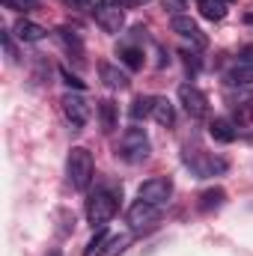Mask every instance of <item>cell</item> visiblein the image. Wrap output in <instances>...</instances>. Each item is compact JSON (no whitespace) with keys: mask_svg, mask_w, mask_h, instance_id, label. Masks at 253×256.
<instances>
[{"mask_svg":"<svg viewBox=\"0 0 253 256\" xmlns=\"http://www.w3.org/2000/svg\"><path fill=\"white\" fill-rule=\"evenodd\" d=\"M3 3H6V6H9V9H24V12H27V9H33V6H36V3H33V0H3Z\"/></svg>","mask_w":253,"mask_h":256,"instance_id":"25","label":"cell"},{"mask_svg":"<svg viewBox=\"0 0 253 256\" xmlns=\"http://www.w3.org/2000/svg\"><path fill=\"white\" fill-rule=\"evenodd\" d=\"M60 74H63V80H66V84H68V86H74V90H84V86H86V84H84V80H80L78 74H72L68 68H60Z\"/></svg>","mask_w":253,"mask_h":256,"instance_id":"21","label":"cell"},{"mask_svg":"<svg viewBox=\"0 0 253 256\" xmlns=\"http://www.w3.org/2000/svg\"><path fill=\"white\" fill-rule=\"evenodd\" d=\"M196 6H200L202 18H208V21H224V15H226L224 0H196Z\"/></svg>","mask_w":253,"mask_h":256,"instance_id":"16","label":"cell"},{"mask_svg":"<svg viewBox=\"0 0 253 256\" xmlns=\"http://www.w3.org/2000/svg\"><path fill=\"white\" fill-rule=\"evenodd\" d=\"M179 102H182L185 114L194 116V120H200V116L208 114V98H206V92L196 90V86H190V84H182V86H179Z\"/></svg>","mask_w":253,"mask_h":256,"instance_id":"7","label":"cell"},{"mask_svg":"<svg viewBox=\"0 0 253 256\" xmlns=\"http://www.w3.org/2000/svg\"><path fill=\"white\" fill-rule=\"evenodd\" d=\"M226 200L224 188H208V191L200 194V212H212V208H220Z\"/></svg>","mask_w":253,"mask_h":256,"instance_id":"17","label":"cell"},{"mask_svg":"<svg viewBox=\"0 0 253 256\" xmlns=\"http://www.w3.org/2000/svg\"><path fill=\"white\" fill-rule=\"evenodd\" d=\"M149 152H152V146H149V137H146L143 128L131 126V128L122 131V140H120V158H122V161L140 164V161L149 158Z\"/></svg>","mask_w":253,"mask_h":256,"instance_id":"2","label":"cell"},{"mask_svg":"<svg viewBox=\"0 0 253 256\" xmlns=\"http://www.w3.org/2000/svg\"><path fill=\"white\" fill-rule=\"evenodd\" d=\"M3 48H6V57L15 63V60H18V54H15V42H12V33H9V30L3 33Z\"/></svg>","mask_w":253,"mask_h":256,"instance_id":"22","label":"cell"},{"mask_svg":"<svg viewBox=\"0 0 253 256\" xmlns=\"http://www.w3.org/2000/svg\"><path fill=\"white\" fill-rule=\"evenodd\" d=\"M90 12H92L96 24H98L104 33H120L122 24H126V9H122L120 3H114V0H96V6H92Z\"/></svg>","mask_w":253,"mask_h":256,"instance_id":"4","label":"cell"},{"mask_svg":"<svg viewBox=\"0 0 253 256\" xmlns=\"http://www.w3.org/2000/svg\"><path fill=\"white\" fill-rule=\"evenodd\" d=\"M226 80L232 84V86H248V84H253V68H248V66H236V68H230L226 72Z\"/></svg>","mask_w":253,"mask_h":256,"instance_id":"19","label":"cell"},{"mask_svg":"<svg viewBox=\"0 0 253 256\" xmlns=\"http://www.w3.org/2000/svg\"><path fill=\"white\" fill-rule=\"evenodd\" d=\"M238 63L248 66V68H253V45H248V48L238 51Z\"/></svg>","mask_w":253,"mask_h":256,"instance_id":"24","label":"cell"},{"mask_svg":"<svg viewBox=\"0 0 253 256\" xmlns=\"http://www.w3.org/2000/svg\"><path fill=\"white\" fill-rule=\"evenodd\" d=\"M161 3H164V9H167V12H173V18H176V15H182V9H185V0H161Z\"/></svg>","mask_w":253,"mask_h":256,"instance_id":"23","label":"cell"},{"mask_svg":"<svg viewBox=\"0 0 253 256\" xmlns=\"http://www.w3.org/2000/svg\"><path fill=\"white\" fill-rule=\"evenodd\" d=\"M98 120H102V131H114L116 128V104L110 98H104L98 104Z\"/></svg>","mask_w":253,"mask_h":256,"instance_id":"18","label":"cell"},{"mask_svg":"<svg viewBox=\"0 0 253 256\" xmlns=\"http://www.w3.org/2000/svg\"><path fill=\"white\" fill-rule=\"evenodd\" d=\"M92 173H96V164H92V155L90 149L84 146H72L68 158H66V179L74 191H86L90 182H92Z\"/></svg>","mask_w":253,"mask_h":256,"instance_id":"1","label":"cell"},{"mask_svg":"<svg viewBox=\"0 0 253 256\" xmlns=\"http://www.w3.org/2000/svg\"><path fill=\"white\" fill-rule=\"evenodd\" d=\"M66 6H72V9H92L96 6V0H63Z\"/></svg>","mask_w":253,"mask_h":256,"instance_id":"26","label":"cell"},{"mask_svg":"<svg viewBox=\"0 0 253 256\" xmlns=\"http://www.w3.org/2000/svg\"><path fill=\"white\" fill-rule=\"evenodd\" d=\"M244 24H250V27H253V12H248V15H244Z\"/></svg>","mask_w":253,"mask_h":256,"instance_id":"27","label":"cell"},{"mask_svg":"<svg viewBox=\"0 0 253 256\" xmlns=\"http://www.w3.org/2000/svg\"><path fill=\"white\" fill-rule=\"evenodd\" d=\"M152 110H155V96H137L134 102H131V120L134 122H140V120H149L152 116Z\"/></svg>","mask_w":253,"mask_h":256,"instance_id":"14","label":"cell"},{"mask_svg":"<svg viewBox=\"0 0 253 256\" xmlns=\"http://www.w3.org/2000/svg\"><path fill=\"white\" fill-rule=\"evenodd\" d=\"M12 33H15L21 42H42L48 30H45L42 24H36V21H27V18H21V21L15 24V30H12Z\"/></svg>","mask_w":253,"mask_h":256,"instance_id":"11","label":"cell"},{"mask_svg":"<svg viewBox=\"0 0 253 256\" xmlns=\"http://www.w3.org/2000/svg\"><path fill=\"white\" fill-rule=\"evenodd\" d=\"M208 134H212L218 143H232L238 131H236V126H232V120H226V116H218V120H212Z\"/></svg>","mask_w":253,"mask_h":256,"instance_id":"12","label":"cell"},{"mask_svg":"<svg viewBox=\"0 0 253 256\" xmlns=\"http://www.w3.org/2000/svg\"><path fill=\"white\" fill-rule=\"evenodd\" d=\"M114 214H116V194L108 191V188H98V191L90 194V200H86V220L92 226H104Z\"/></svg>","mask_w":253,"mask_h":256,"instance_id":"3","label":"cell"},{"mask_svg":"<svg viewBox=\"0 0 253 256\" xmlns=\"http://www.w3.org/2000/svg\"><path fill=\"white\" fill-rule=\"evenodd\" d=\"M131 244V236H110L102 242V248L96 250V256H122Z\"/></svg>","mask_w":253,"mask_h":256,"instance_id":"13","label":"cell"},{"mask_svg":"<svg viewBox=\"0 0 253 256\" xmlns=\"http://www.w3.org/2000/svg\"><path fill=\"white\" fill-rule=\"evenodd\" d=\"M98 74H102V80L110 86V90H128V74L120 68V66H114V63H102L98 66Z\"/></svg>","mask_w":253,"mask_h":256,"instance_id":"10","label":"cell"},{"mask_svg":"<svg viewBox=\"0 0 253 256\" xmlns=\"http://www.w3.org/2000/svg\"><path fill=\"white\" fill-rule=\"evenodd\" d=\"M120 60L128 66V68H140L143 66V51L137 45H122L120 48Z\"/></svg>","mask_w":253,"mask_h":256,"instance_id":"20","label":"cell"},{"mask_svg":"<svg viewBox=\"0 0 253 256\" xmlns=\"http://www.w3.org/2000/svg\"><path fill=\"white\" fill-rule=\"evenodd\" d=\"M158 218H161V206H152V202H143V200H137L126 214L131 232H149L158 224Z\"/></svg>","mask_w":253,"mask_h":256,"instance_id":"5","label":"cell"},{"mask_svg":"<svg viewBox=\"0 0 253 256\" xmlns=\"http://www.w3.org/2000/svg\"><path fill=\"white\" fill-rule=\"evenodd\" d=\"M63 114H66V120H68V126L72 128H84L86 126V120H90V104L84 102V96H63Z\"/></svg>","mask_w":253,"mask_h":256,"instance_id":"9","label":"cell"},{"mask_svg":"<svg viewBox=\"0 0 253 256\" xmlns=\"http://www.w3.org/2000/svg\"><path fill=\"white\" fill-rule=\"evenodd\" d=\"M170 194H173V182H170L167 176H152V179H146V182L140 185L137 200L152 202V206H164V202L170 200Z\"/></svg>","mask_w":253,"mask_h":256,"instance_id":"6","label":"cell"},{"mask_svg":"<svg viewBox=\"0 0 253 256\" xmlns=\"http://www.w3.org/2000/svg\"><path fill=\"white\" fill-rule=\"evenodd\" d=\"M152 116H155L158 126H167V128L176 122V110H173V104H170L167 98H155V110H152Z\"/></svg>","mask_w":253,"mask_h":256,"instance_id":"15","label":"cell"},{"mask_svg":"<svg viewBox=\"0 0 253 256\" xmlns=\"http://www.w3.org/2000/svg\"><path fill=\"white\" fill-rule=\"evenodd\" d=\"M170 30L176 33V36H182L185 42H190L194 48H206L208 45V39H206V33L200 30V24L188 18V15H176L173 21H170Z\"/></svg>","mask_w":253,"mask_h":256,"instance_id":"8","label":"cell"}]
</instances>
